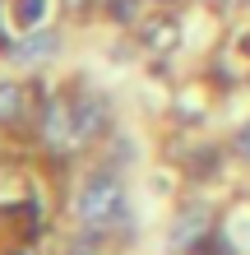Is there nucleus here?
Returning <instances> with one entry per match:
<instances>
[{
    "instance_id": "f257e3e1",
    "label": "nucleus",
    "mask_w": 250,
    "mask_h": 255,
    "mask_svg": "<svg viewBox=\"0 0 250 255\" xmlns=\"http://www.w3.org/2000/svg\"><path fill=\"white\" fill-rule=\"evenodd\" d=\"M79 218L93 223V228L125 218V190H121V181H116L111 172H97V176L83 181V190H79Z\"/></svg>"
},
{
    "instance_id": "f03ea898",
    "label": "nucleus",
    "mask_w": 250,
    "mask_h": 255,
    "mask_svg": "<svg viewBox=\"0 0 250 255\" xmlns=\"http://www.w3.org/2000/svg\"><path fill=\"white\" fill-rule=\"evenodd\" d=\"M42 134H47V144L65 148L79 139V126H75V107H65V102H51L47 107V121H42Z\"/></svg>"
},
{
    "instance_id": "7ed1b4c3",
    "label": "nucleus",
    "mask_w": 250,
    "mask_h": 255,
    "mask_svg": "<svg viewBox=\"0 0 250 255\" xmlns=\"http://www.w3.org/2000/svg\"><path fill=\"white\" fill-rule=\"evenodd\" d=\"M56 47H61V37L47 33V28H37V33H28L19 47H14V61L19 65H37V61H47V56H56Z\"/></svg>"
},
{
    "instance_id": "20e7f679",
    "label": "nucleus",
    "mask_w": 250,
    "mask_h": 255,
    "mask_svg": "<svg viewBox=\"0 0 250 255\" xmlns=\"http://www.w3.org/2000/svg\"><path fill=\"white\" fill-rule=\"evenodd\" d=\"M75 126H79V139H93V134H102V126H107V102L88 98L75 107Z\"/></svg>"
},
{
    "instance_id": "39448f33",
    "label": "nucleus",
    "mask_w": 250,
    "mask_h": 255,
    "mask_svg": "<svg viewBox=\"0 0 250 255\" xmlns=\"http://www.w3.org/2000/svg\"><path fill=\"white\" fill-rule=\"evenodd\" d=\"M47 14V0H14V23L19 28H37Z\"/></svg>"
},
{
    "instance_id": "423d86ee",
    "label": "nucleus",
    "mask_w": 250,
    "mask_h": 255,
    "mask_svg": "<svg viewBox=\"0 0 250 255\" xmlns=\"http://www.w3.org/2000/svg\"><path fill=\"white\" fill-rule=\"evenodd\" d=\"M23 112V88L19 84H0V121H14Z\"/></svg>"
},
{
    "instance_id": "0eeeda50",
    "label": "nucleus",
    "mask_w": 250,
    "mask_h": 255,
    "mask_svg": "<svg viewBox=\"0 0 250 255\" xmlns=\"http://www.w3.org/2000/svg\"><path fill=\"white\" fill-rule=\"evenodd\" d=\"M144 37H149V47H171L176 42V23H153Z\"/></svg>"
},
{
    "instance_id": "6e6552de",
    "label": "nucleus",
    "mask_w": 250,
    "mask_h": 255,
    "mask_svg": "<svg viewBox=\"0 0 250 255\" xmlns=\"http://www.w3.org/2000/svg\"><path fill=\"white\" fill-rule=\"evenodd\" d=\"M135 9H139V0H111V14H116V19H135Z\"/></svg>"
},
{
    "instance_id": "1a4fd4ad",
    "label": "nucleus",
    "mask_w": 250,
    "mask_h": 255,
    "mask_svg": "<svg viewBox=\"0 0 250 255\" xmlns=\"http://www.w3.org/2000/svg\"><path fill=\"white\" fill-rule=\"evenodd\" d=\"M237 148H241V158H250V126L237 134Z\"/></svg>"
},
{
    "instance_id": "9d476101",
    "label": "nucleus",
    "mask_w": 250,
    "mask_h": 255,
    "mask_svg": "<svg viewBox=\"0 0 250 255\" xmlns=\"http://www.w3.org/2000/svg\"><path fill=\"white\" fill-rule=\"evenodd\" d=\"M241 51H250V37H241Z\"/></svg>"
},
{
    "instance_id": "9b49d317",
    "label": "nucleus",
    "mask_w": 250,
    "mask_h": 255,
    "mask_svg": "<svg viewBox=\"0 0 250 255\" xmlns=\"http://www.w3.org/2000/svg\"><path fill=\"white\" fill-rule=\"evenodd\" d=\"M9 255H23V251H9Z\"/></svg>"
}]
</instances>
